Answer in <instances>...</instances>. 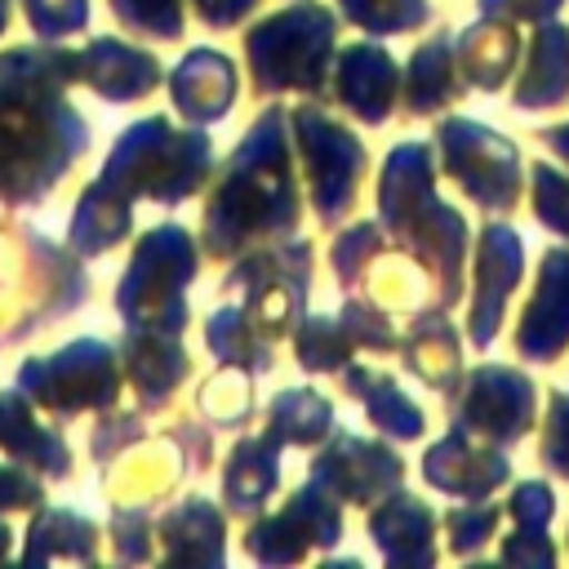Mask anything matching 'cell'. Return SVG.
I'll return each instance as SVG.
<instances>
[{
	"mask_svg": "<svg viewBox=\"0 0 569 569\" xmlns=\"http://www.w3.org/2000/svg\"><path fill=\"white\" fill-rule=\"evenodd\" d=\"M0 27H4V0H0Z\"/></svg>",
	"mask_w": 569,
	"mask_h": 569,
	"instance_id": "cell-5",
	"label": "cell"
},
{
	"mask_svg": "<svg viewBox=\"0 0 569 569\" xmlns=\"http://www.w3.org/2000/svg\"><path fill=\"white\" fill-rule=\"evenodd\" d=\"M253 0H200V13L209 18V22H231L240 9H249Z\"/></svg>",
	"mask_w": 569,
	"mask_h": 569,
	"instance_id": "cell-4",
	"label": "cell"
},
{
	"mask_svg": "<svg viewBox=\"0 0 569 569\" xmlns=\"http://www.w3.org/2000/svg\"><path fill=\"white\" fill-rule=\"evenodd\" d=\"M173 98H178V107L187 116H200V120L222 116L227 111V98H231V67H227V58H218V53H191L187 67L173 80Z\"/></svg>",
	"mask_w": 569,
	"mask_h": 569,
	"instance_id": "cell-1",
	"label": "cell"
},
{
	"mask_svg": "<svg viewBox=\"0 0 569 569\" xmlns=\"http://www.w3.org/2000/svg\"><path fill=\"white\" fill-rule=\"evenodd\" d=\"M27 13L44 36H58L84 22V0H27Z\"/></svg>",
	"mask_w": 569,
	"mask_h": 569,
	"instance_id": "cell-3",
	"label": "cell"
},
{
	"mask_svg": "<svg viewBox=\"0 0 569 569\" xmlns=\"http://www.w3.org/2000/svg\"><path fill=\"white\" fill-rule=\"evenodd\" d=\"M325 413H329V409H325L320 400L302 396V391H289V396H280V400H276V422H289V436H293V440L325 431V427H320V422H325Z\"/></svg>",
	"mask_w": 569,
	"mask_h": 569,
	"instance_id": "cell-2",
	"label": "cell"
}]
</instances>
